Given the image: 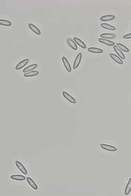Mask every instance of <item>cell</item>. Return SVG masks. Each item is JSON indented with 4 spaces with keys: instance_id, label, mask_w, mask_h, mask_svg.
Returning a JSON list of instances; mask_svg holds the SVG:
<instances>
[{
    "instance_id": "cell-1",
    "label": "cell",
    "mask_w": 131,
    "mask_h": 196,
    "mask_svg": "<svg viewBox=\"0 0 131 196\" xmlns=\"http://www.w3.org/2000/svg\"><path fill=\"white\" fill-rule=\"evenodd\" d=\"M16 167L18 168L19 170L20 171L22 174H24V175H27V170L26 169V168L24 166L22 165V163L20 162L19 161H16Z\"/></svg>"
},
{
    "instance_id": "cell-2",
    "label": "cell",
    "mask_w": 131,
    "mask_h": 196,
    "mask_svg": "<svg viewBox=\"0 0 131 196\" xmlns=\"http://www.w3.org/2000/svg\"><path fill=\"white\" fill-rule=\"evenodd\" d=\"M100 146L103 149L107 150V151L116 152L117 150V148L116 147L113 146V145H111L104 144V143H101V144H100Z\"/></svg>"
},
{
    "instance_id": "cell-3",
    "label": "cell",
    "mask_w": 131,
    "mask_h": 196,
    "mask_svg": "<svg viewBox=\"0 0 131 196\" xmlns=\"http://www.w3.org/2000/svg\"><path fill=\"white\" fill-rule=\"evenodd\" d=\"M62 95L64 97V98H66V99H67L68 101H69L70 102L74 104H76V100H75V99L73 97H72L69 93H68L67 92H66V91H63Z\"/></svg>"
},
{
    "instance_id": "cell-4",
    "label": "cell",
    "mask_w": 131,
    "mask_h": 196,
    "mask_svg": "<svg viewBox=\"0 0 131 196\" xmlns=\"http://www.w3.org/2000/svg\"><path fill=\"white\" fill-rule=\"evenodd\" d=\"M62 61L63 63H64L65 68H66V69L67 71L69 72H71V71H72L71 67H70V65L69 64L68 61V59H67V58L65 56L62 57Z\"/></svg>"
},
{
    "instance_id": "cell-5",
    "label": "cell",
    "mask_w": 131,
    "mask_h": 196,
    "mask_svg": "<svg viewBox=\"0 0 131 196\" xmlns=\"http://www.w3.org/2000/svg\"><path fill=\"white\" fill-rule=\"evenodd\" d=\"M82 58V53L78 54L76 58H75V61L74 62V64H73V69H76L78 67V66L79 65V64L80 63V62H81Z\"/></svg>"
},
{
    "instance_id": "cell-6",
    "label": "cell",
    "mask_w": 131,
    "mask_h": 196,
    "mask_svg": "<svg viewBox=\"0 0 131 196\" xmlns=\"http://www.w3.org/2000/svg\"><path fill=\"white\" fill-rule=\"evenodd\" d=\"M110 56L111 58H112V59L113 60V61H114L115 62H116L117 63L120 64H123L122 59L120 57H119V56H117L116 55H115L114 54L111 53V54H110Z\"/></svg>"
},
{
    "instance_id": "cell-7",
    "label": "cell",
    "mask_w": 131,
    "mask_h": 196,
    "mask_svg": "<svg viewBox=\"0 0 131 196\" xmlns=\"http://www.w3.org/2000/svg\"><path fill=\"white\" fill-rule=\"evenodd\" d=\"M29 61V59L28 58H26V59H24L23 61H21L20 62H19V63L16 65V69L19 70V69H22V68H24L25 65L28 63Z\"/></svg>"
},
{
    "instance_id": "cell-8",
    "label": "cell",
    "mask_w": 131,
    "mask_h": 196,
    "mask_svg": "<svg viewBox=\"0 0 131 196\" xmlns=\"http://www.w3.org/2000/svg\"><path fill=\"white\" fill-rule=\"evenodd\" d=\"M98 42H101V43L104 44L105 45H107L108 46H114L115 45V42H112V41H110L109 40H108V39H103V38H99L98 39Z\"/></svg>"
},
{
    "instance_id": "cell-9",
    "label": "cell",
    "mask_w": 131,
    "mask_h": 196,
    "mask_svg": "<svg viewBox=\"0 0 131 196\" xmlns=\"http://www.w3.org/2000/svg\"><path fill=\"white\" fill-rule=\"evenodd\" d=\"M26 180L27 182H28V184H29V185L31 186L33 189H34L35 190H38V186L37 184H36V182H35L33 180L32 178H30V177H27L26 178Z\"/></svg>"
},
{
    "instance_id": "cell-10",
    "label": "cell",
    "mask_w": 131,
    "mask_h": 196,
    "mask_svg": "<svg viewBox=\"0 0 131 196\" xmlns=\"http://www.w3.org/2000/svg\"><path fill=\"white\" fill-rule=\"evenodd\" d=\"M11 179L12 180H16V181H23L26 179V178L24 175H20V174H16V175H12L11 177Z\"/></svg>"
},
{
    "instance_id": "cell-11",
    "label": "cell",
    "mask_w": 131,
    "mask_h": 196,
    "mask_svg": "<svg viewBox=\"0 0 131 196\" xmlns=\"http://www.w3.org/2000/svg\"><path fill=\"white\" fill-rule=\"evenodd\" d=\"M115 18V15H106L100 17V20L102 21H108L113 20Z\"/></svg>"
},
{
    "instance_id": "cell-12",
    "label": "cell",
    "mask_w": 131,
    "mask_h": 196,
    "mask_svg": "<svg viewBox=\"0 0 131 196\" xmlns=\"http://www.w3.org/2000/svg\"><path fill=\"white\" fill-rule=\"evenodd\" d=\"M74 41L78 45H79L80 47H82V49L86 48V45H85V44L82 41L81 39L78 38L74 37Z\"/></svg>"
},
{
    "instance_id": "cell-13",
    "label": "cell",
    "mask_w": 131,
    "mask_h": 196,
    "mask_svg": "<svg viewBox=\"0 0 131 196\" xmlns=\"http://www.w3.org/2000/svg\"><path fill=\"white\" fill-rule=\"evenodd\" d=\"M29 28H30V29L32 30V31L35 34H36L37 35H40L41 34V31H40L39 29L38 28V27H37L33 24L30 23L29 24Z\"/></svg>"
},
{
    "instance_id": "cell-14",
    "label": "cell",
    "mask_w": 131,
    "mask_h": 196,
    "mask_svg": "<svg viewBox=\"0 0 131 196\" xmlns=\"http://www.w3.org/2000/svg\"><path fill=\"white\" fill-rule=\"evenodd\" d=\"M114 50H115V51L116 53L117 54V55H118V56H119V57H120L122 59H125V55L123 54V52H122V51H121V50L118 48V47L117 46H116V45H114Z\"/></svg>"
},
{
    "instance_id": "cell-15",
    "label": "cell",
    "mask_w": 131,
    "mask_h": 196,
    "mask_svg": "<svg viewBox=\"0 0 131 196\" xmlns=\"http://www.w3.org/2000/svg\"><path fill=\"white\" fill-rule=\"evenodd\" d=\"M67 42L72 49H73L74 50H77L78 49V46L77 44L75 43V42L74 41H73L72 39L70 38L67 39Z\"/></svg>"
},
{
    "instance_id": "cell-16",
    "label": "cell",
    "mask_w": 131,
    "mask_h": 196,
    "mask_svg": "<svg viewBox=\"0 0 131 196\" xmlns=\"http://www.w3.org/2000/svg\"><path fill=\"white\" fill-rule=\"evenodd\" d=\"M115 35L112 33H103L100 35L101 38L108 39H114L115 38Z\"/></svg>"
},
{
    "instance_id": "cell-17",
    "label": "cell",
    "mask_w": 131,
    "mask_h": 196,
    "mask_svg": "<svg viewBox=\"0 0 131 196\" xmlns=\"http://www.w3.org/2000/svg\"><path fill=\"white\" fill-rule=\"evenodd\" d=\"M38 67V65L37 64H33L32 65H30L29 66L27 67L26 68H25V69H23L22 70V72H25L26 73V72H29V71H31L32 70H34L35 68H36Z\"/></svg>"
},
{
    "instance_id": "cell-18",
    "label": "cell",
    "mask_w": 131,
    "mask_h": 196,
    "mask_svg": "<svg viewBox=\"0 0 131 196\" xmlns=\"http://www.w3.org/2000/svg\"><path fill=\"white\" fill-rule=\"evenodd\" d=\"M88 51L92 53H95V54H101L103 52V50L97 48V47H89L88 49Z\"/></svg>"
},
{
    "instance_id": "cell-19",
    "label": "cell",
    "mask_w": 131,
    "mask_h": 196,
    "mask_svg": "<svg viewBox=\"0 0 131 196\" xmlns=\"http://www.w3.org/2000/svg\"><path fill=\"white\" fill-rule=\"evenodd\" d=\"M100 25H101V26L103 27V28L108 29V30H110V31H114V30L116 29L115 27L112 26V25H110L107 24V23H102Z\"/></svg>"
},
{
    "instance_id": "cell-20",
    "label": "cell",
    "mask_w": 131,
    "mask_h": 196,
    "mask_svg": "<svg viewBox=\"0 0 131 196\" xmlns=\"http://www.w3.org/2000/svg\"><path fill=\"white\" fill-rule=\"evenodd\" d=\"M38 74H39V72L38 71H31L30 72H26V73H25L24 76L25 77H29L35 76Z\"/></svg>"
},
{
    "instance_id": "cell-21",
    "label": "cell",
    "mask_w": 131,
    "mask_h": 196,
    "mask_svg": "<svg viewBox=\"0 0 131 196\" xmlns=\"http://www.w3.org/2000/svg\"><path fill=\"white\" fill-rule=\"evenodd\" d=\"M131 191V178L130 179L129 181L127 184L126 187L125 188V195H128Z\"/></svg>"
},
{
    "instance_id": "cell-22",
    "label": "cell",
    "mask_w": 131,
    "mask_h": 196,
    "mask_svg": "<svg viewBox=\"0 0 131 196\" xmlns=\"http://www.w3.org/2000/svg\"><path fill=\"white\" fill-rule=\"evenodd\" d=\"M116 46L119 47V49H120L121 50H122L123 51H125V52H128L130 51V50H129V49H128V48L127 47H126L125 46V45H124L123 44H121V43H117V44H116Z\"/></svg>"
},
{
    "instance_id": "cell-23",
    "label": "cell",
    "mask_w": 131,
    "mask_h": 196,
    "mask_svg": "<svg viewBox=\"0 0 131 196\" xmlns=\"http://www.w3.org/2000/svg\"><path fill=\"white\" fill-rule=\"evenodd\" d=\"M0 25L6 26H10L12 25V22L9 20H7L1 19L0 20Z\"/></svg>"
},
{
    "instance_id": "cell-24",
    "label": "cell",
    "mask_w": 131,
    "mask_h": 196,
    "mask_svg": "<svg viewBox=\"0 0 131 196\" xmlns=\"http://www.w3.org/2000/svg\"><path fill=\"white\" fill-rule=\"evenodd\" d=\"M123 39H131V33L125 35L123 36Z\"/></svg>"
},
{
    "instance_id": "cell-25",
    "label": "cell",
    "mask_w": 131,
    "mask_h": 196,
    "mask_svg": "<svg viewBox=\"0 0 131 196\" xmlns=\"http://www.w3.org/2000/svg\"></svg>"
}]
</instances>
